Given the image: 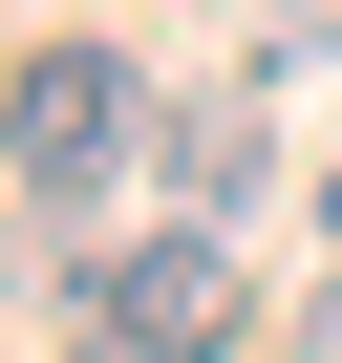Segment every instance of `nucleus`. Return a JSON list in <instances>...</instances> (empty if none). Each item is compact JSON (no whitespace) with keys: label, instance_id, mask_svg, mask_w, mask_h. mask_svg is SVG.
Masks as SVG:
<instances>
[{"label":"nucleus","instance_id":"20e7f679","mask_svg":"<svg viewBox=\"0 0 342 363\" xmlns=\"http://www.w3.org/2000/svg\"><path fill=\"white\" fill-rule=\"evenodd\" d=\"M321 214H342V171H321Z\"/></svg>","mask_w":342,"mask_h":363},{"label":"nucleus","instance_id":"f257e3e1","mask_svg":"<svg viewBox=\"0 0 342 363\" xmlns=\"http://www.w3.org/2000/svg\"><path fill=\"white\" fill-rule=\"evenodd\" d=\"M65 342H86V363H236V235L193 214V235L86 257V278H65Z\"/></svg>","mask_w":342,"mask_h":363},{"label":"nucleus","instance_id":"7ed1b4c3","mask_svg":"<svg viewBox=\"0 0 342 363\" xmlns=\"http://www.w3.org/2000/svg\"><path fill=\"white\" fill-rule=\"evenodd\" d=\"M171 171H193V214H257V107H193Z\"/></svg>","mask_w":342,"mask_h":363},{"label":"nucleus","instance_id":"f03ea898","mask_svg":"<svg viewBox=\"0 0 342 363\" xmlns=\"http://www.w3.org/2000/svg\"><path fill=\"white\" fill-rule=\"evenodd\" d=\"M128 150H150V86H128V43H43L22 86H0V171H22L43 214H86Z\"/></svg>","mask_w":342,"mask_h":363}]
</instances>
